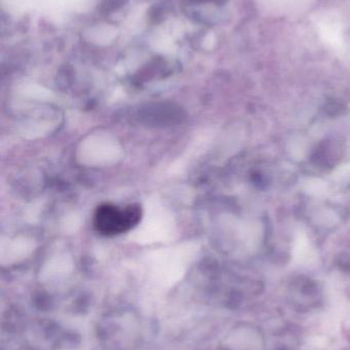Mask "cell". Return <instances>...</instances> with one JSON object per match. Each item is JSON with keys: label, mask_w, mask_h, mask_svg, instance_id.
Segmentation results:
<instances>
[{"label": "cell", "mask_w": 350, "mask_h": 350, "mask_svg": "<svg viewBox=\"0 0 350 350\" xmlns=\"http://www.w3.org/2000/svg\"><path fill=\"white\" fill-rule=\"evenodd\" d=\"M141 216V207L137 204H132L125 208L112 204H103L95 212L94 226L101 234L116 236L129 232L137 226Z\"/></svg>", "instance_id": "cell-1"}]
</instances>
